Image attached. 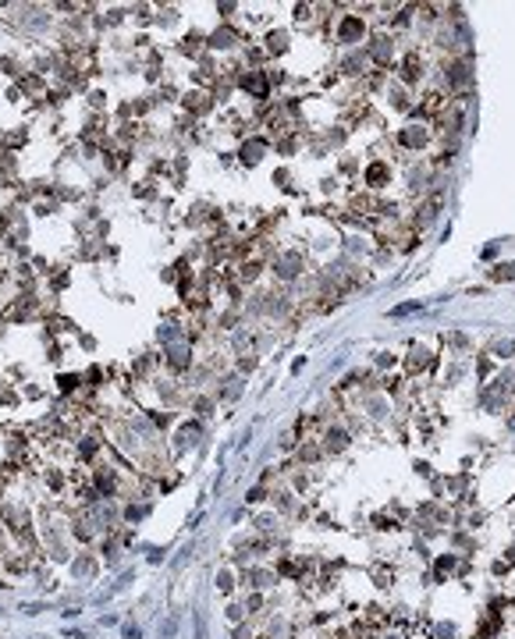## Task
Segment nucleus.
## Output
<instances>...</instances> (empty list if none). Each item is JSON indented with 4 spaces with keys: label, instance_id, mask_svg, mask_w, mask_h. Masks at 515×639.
<instances>
[{
    "label": "nucleus",
    "instance_id": "nucleus-1",
    "mask_svg": "<svg viewBox=\"0 0 515 639\" xmlns=\"http://www.w3.org/2000/svg\"><path fill=\"white\" fill-rule=\"evenodd\" d=\"M448 79H451V85L465 89V85H469V68H465V64H451V68H448Z\"/></svg>",
    "mask_w": 515,
    "mask_h": 639
},
{
    "label": "nucleus",
    "instance_id": "nucleus-2",
    "mask_svg": "<svg viewBox=\"0 0 515 639\" xmlns=\"http://www.w3.org/2000/svg\"><path fill=\"white\" fill-rule=\"evenodd\" d=\"M402 142H405V146H423V142H427V132H423V128L402 132Z\"/></svg>",
    "mask_w": 515,
    "mask_h": 639
},
{
    "label": "nucleus",
    "instance_id": "nucleus-3",
    "mask_svg": "<svg viewBox=\"0 0 515 639\" xmlns=\"http://www.w3.org/2000/svg\"><path fill=\"white\" fill-rule=\"evenodd\" d=\"M341 36H345V39H355V36H362V22H359V18H348V22L341 25Z\"/></svg>",
    "mask_w": 515,
    "mask_h": 639
},
{
    "label": "nucleus",
    "instance_id": "nucleus-4",
    "mask_svg": "<svg viewBox=\"0 0 515 639\" xmlns=\"http://www.w3.org/2000/svg\"><path fill=\"white\" fill-rule=\"evenodd\" d=\"M366 178L373 181V185H384V181H387V167L384 163H373L370 171H366Z\"/></svg>",
    "mask_w": 515,
    "mask_h": 639
},
{
    "label": "nucleus",
    "instance_id": "nucleus-5",
    "mask_svg": "<svg viewBox=\"0 0 515 639\" xmlns=\"http://www.w3.org/2000/svg\"><path fill=\"white\" fill-rule=\"evenodd\" d=\"M242 157H245V163H256V160L263 157V142H249V146H245V153H242Z\"/></svg>",
    "mask_w": 515,
    "mask_h": 639
},
{
    "label": "nucleus",
    "instance_id": "nucleus-6",
    "mask_svg": "<svg viewBox=\"0 0 515 639\" xmlns=\"http://www.w3.org/2000/svg\"><path fill=\"white\" fill-rule=\"evenodd\" d=\"M494 277L497 281H515V263H501V266L494 270Z\"/></svg>",
    "mask_w": 515,
    "mask_h": 639
},
{
    "label": "nucleus",
    "instance_id": "nucleus-7",
    "mask_svg": "<svg viewBox=\"0 0 515 639\" xmlns=\"http://www.w3.org/2000/svg\"><path fill=\"white\" fill-rule=\"evenodd\" d=\"M267 43H270V50H274V53H281V50L288 47V36H284V32H274V36H270Z\"/></svg>",
    "mask_w": 515,
    "mask_h": 639
},
{
    "label": "nucleus",
    "instance_id": "nucleus-8",
    "mask_svg": "<svg viewBox=\"0 0 515 639\" xmlns=\"http://www.w3.org/2000/svg\"><path fill=\"white\" fill-rule=\"evenodd\" d=\"M494 355H515V345L512 341H494Z\"/></svg>",
    "mask_w": 515,
    "mask_h": 639
},
{
    "label": "nucleus",
    "instance_id": "nucleus-9",
    "mask_svg": "<svg viewBox=\"0 0 515 639\" xmlns=\"http://www.w3.org/2000/svg\"><path fill=\"white\" fill-rule=\"evenodd\" d=\"M483 401H487L490 408H497V405H501V387H490V391H487V398H483Z\"/></svg>",
    "mask_w": 515,
    "mask_h": 639
},
{
    "label": "nucleus",
    "instance_id": "nucleus-10",
    "mask_svg": "<svg viewBox=\"0 0 515 639\" xmlns=\"http://www.w3.org/2000/svg\"><path fill=\"white\" fill-rule=\"evenodd\" d=\"M416 309H419V302H405V306L391 309V316H408V313H416Z\"/></svg>",
    "mask_w": 515,
    "mask_h": 639
},
{
    "label": "nucleus",
    "instance_id": "nucleus-11",
    "mask_svg": "<svg viewBox=\"0 0 515 639\" xmlns=\"http://www.w3.org/2000/svg\"><path fill=\"white\" fill-rule=\"evenodd\" d=\"M416 75H419V60L408 57V60H405V79H416Z\"/></svg>",
    "mask_w": 515,
    "mask_h": 639
},
{
    "label": "nucleus",
    "instance_id": "nucleus-12",
    "mask_svg": "<svg viewBox=\"0 0 515 639\" xmlns=\"http://www.w3.org/2000/svg\"><path fill=\"white\" fill-rule=\"evenodd\" d=\"M345 440H348V437L334 430V433H330V448H345Z\"/></svg>",
    "mask_w": 515,
    "mask_h": 639
},
{
    "label": "nucleus",
    "instance_id": "nucleus-13",
    "mask_svg": "<svg viewBox=\"0 0 515 639\" xmlns=\"http://www.w3.org/2000/svg\"><path fill=\"white\" fill-rule=\"evenodd\" d=\"M512 430H515V419H512Z\"/></svg>",
    "mask_w": 515,
    "mask_h": 639
}]
</instances>
